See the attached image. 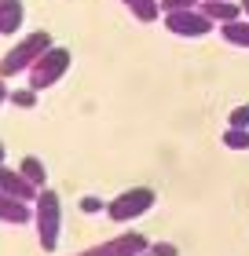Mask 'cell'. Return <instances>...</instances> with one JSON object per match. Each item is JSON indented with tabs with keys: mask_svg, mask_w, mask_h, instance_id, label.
<instances>
[{
	"mask_svg": "<svg viewBox=\"0 0 249 256\" xmlns=\"http://www.w3.org/2000/svg\"><path fill=\"white\" fill-rule=\"evenodd\" d=\"M143 256H150V252H143Z\"/></svg>",
	"mask_w": 249,
	"mask_h": 256,
	"instance_id": "23",
	"label": "cell"
},
{
	"mask_svg": "<svg viewBox=\"0 0 249 256\" xmlns=\"http://www.w3.org/2000/svg\"><path fill=\"white\" fill-rule=\"evenodd\" d=\"M198 11L212 22V26H227V22L242 18V4H231V0H201Z\"/></svg>",
	"mask_w": 249,
	"mask_h": 256,
	"instance_id": "8",
	"label": "cell"
},
{
	"mask_svg": "<svg viewBox=\"0 0 249 256\" xmlns=\"http://www.w3.org/2000/svg\"><path fill=\"white\" fill-rule=\"evenodd\" d=\"M19 172H22V176H26L37 190H44V183H48V168H44V161H41V158H22Z\"/></svg>",
	"mask_w": 249,
	"mask_h": 256,
	"instance_id": "13",
	"label": "cell"
},
{
	"mask_svg": "<svg viewBox=\"0 0 249 256\" xmlns=\"http://www.w3.org/2000/svg\"><path fill=\"white\" fill-rule=\"evenodd\" d=\"M0 194H8V198H15V202H26V205H33L37 202V187L22 176L19 168H8V165H0Z\"/></svg>",
	"mask_w": 249,
	"mask_h": 256,
	"instance_id": "7",
	"label": "cell"
},
{
	"mask_svg": "<svg viewBox=\"0 0 249 256\" xmlns=\"http://www.w3.org/2000/svg\"><path fill=\"white\" fill-rule=\"evenodd\" d=\"M201 0H161V15H172V11H191Z\"/></svg>",
	"mask_w": 249,
	"mask_h": 256,
	"instance_id": "16",
	"label": "cell"
},
{
	"mask_svg": "<svg viewBox=\"0 0 249 256\" xmlns=\"http://www.w3.org/2000/svg\"><path fill=\"white\" fill-rule=\"evenodd\" d=\"M0 165H4V143H0Z\"/></svg>",
	"mask_w": 249,
	"mask_h": 256,
	"instance_id": "22",
	"label": "cell"
},
{
	"mask_svg": "<svg viewBox=\"0 0 249 256\" xmlns=\"http://www.w3.org/2000/svg\"><path fill=\"white\" fill-rule=\"evenodd\" d=\"M154 202H158V194L150 187H132V190H121L114 202H106V216H110L114 224H128V220L147 216L154 208Z\"/></svg>",
	"mask_w": 249,
	"mask_h": 256,
	"instance_id": "4",
	"label": "cell"
},
{
	"mask_svg": "<svg viewBox=\"0 0 249 256\" xmlns=\"http://www.w3.org/2000/svg\"><path fill=\"white\" fill-rule=\"evenodd\" d=\"M227 128H249V102H245V106H234V110H231Z\"/></svg>",
	"mask_w": 249,
	"mask_h": 256,
	"instance_id": "17",
	"label": "cell"
},
{
	"mask_svg": "<svg viewBox=\"0 0 249 256\" xmlns=\"http://www.w3.org/2000/svg\"><path fill=\"white\" fill-rule=\"evenodd\" d=\"M220 37L227 40L231 48H249V18H238V22L220 26Z\"/></svg>",
	"mask_w": 249,
	"mask_h": 256,
	"instance_id": "12",
	"label": "cell"
},
{
	"mask_svg": "<svg viewBox=\"0 0 249 256\" xmlns=\"http://www.w3.org/2000/svg\"><path fill=\"white\" fill-rule=\"evenodd\" d=\"M150 256H180V249H176L172 242H154V246H150Z\"/></svg>",
	"mask_w": 249,
	"mask_h": 256,
	"instance_id": "19",
	"label": "cell"
},
{
	"mask_svg": "<svg viewBox=\"0 0 249 256\" xmlns=\"http://www.w3.org/2000/svg\"><path fill=\"white\" fill-rule=\"evenodd\" d=\"M52 33L48 30H37L30 37H22L19 44H11V52L0 59V77H15V74H30V66L41 59L44 52L52 48Z\"/></svg>",
	"mask_w": 249,
	"mask_h": 256,
	"instance_id": "2",
	"label": "cell"
},
{
	"mask_svg": "<svg viewBox=\"0 0 249 256\" xmlns=\"http://www.w3.org/2000/svg\"><path fill=\"white\" fill-rule=\"evenodd\" d=\"M121 4L128 8V15H132L136 22H158V15H161L158 0H121Z\"/></svg>",
	"mask_w": 249,
	"mask_h": 256,
	"instance_id": "11",
	"label": "cell"
},
{
	"mask_svg": "<svg viewBox=\"0 0 249 256\" xmlns=\"http://www.w3.org/2000/svg\"><path fill=\"white\" fill-rule=\"evenodd\" d=\"M33 227H37V242L44 252H55L59 249V234H63V202L59 194L44 187L33 202Z\"/></svg>",
	"mask_w": 249,
	"mask_h": 256,
	"instance_id": "1",
	"label": "cell"
},
{
	"mask_svg": "<svg viewBox=\"0 0 249 256\" xmlns=\"http://www.w3.org/2000/svg\"><path fill=\"white\" fill-rule=\"evenodd\" d=\"M11 106H19V110H33V106H37V92H33V88H19V92H11Z\"/></svg>",
	"mask_w": 249,
	"mask_h": 256,
	"instance_id": "15",
	"label": "cell"
},
{
	"mask_svg": "<svg viewBox=\"0 0 249 256\" xmlns=\"http://www.w3.org/2000/svg\"><path fill=\"white\" fill-rule=\"evenodd\" d=\"M22 18H26V4L22 0H0V33L4 37L22 30Z\"/></svg>",
	"mask_w": 249,
	"mask_h": 256,
	"instance_id": "10",
	"label": "cell"
},
{
	"mask_svg": "<svg viewBox=\"0 0 249 256\" xmlns=\"http://www.w3.org/2000/svg\"><path fill=\"white\" fill-rule=\"evenodd\" d=\"M11 96V92H8V84H4V77H0V106H4V99Z\"/></svg>",
	"mask_w": 249,
	"mask_h": 256,
	"instance_id": "20",
	"label": "cell"
},
{
	"mask_svg": "<svg viewBox=\"0 0 249 256\" xmlns=\"http://www.w3.org/2000/svg\"><path fill=\"white\" fill-rule=\"evenodd\" d=\"M158 4H161V0H158Z\"/></svg>",
	"mask_w": 249,
	"mask_h": 256,
	"instance_id": "24",
	"label": "cell"
},
{
	"mask_svg": "<svg viewBox=\"0 0 249 256\" xmlns=\"http://www.w3.org/2000/svg\"><path fill=\"white\" fill-rule=\"evenodd\" d=\"M165 30L176 33V37H205V33H212V22L201 15L198 8L191 11H172V15H165Z\"/></svg>",
	"mask_w": 249,
	"mask_h": 256,
	"instance_id": "6",
	"label": "cell"
},
{
	"mask_svg": "<svg viewBox=\"0 0 249 256\" xmlns=\"http://www.w3.org/2000/svg\"><path fill=\"white\" fill-rule=\"evenodd\" d=\"M70 62H74V59H70V48H63V44H52V48L30 66V88H33V92L55 88L59 80L70 74Z\"/></svg>",
	"mask_w": 249,
	"mask_h": 256,
	"instance_id": "3",
	"label": "cell"
},
{
	"mask_svg": "<svg viewBox=\"0 0 249 256\" xmlns=\"http://www.w3.org/2000/svg\"><path fill=\"white\" fill-rule=\"evenodd\" d=\"M223 146L227 150H249V128H227L223 132Z\"/></svg>",
	"mask_w": 249,
	"mask_h": 256,
	"instance_id": "14",
	"label": "cell"
},
{
	"mask_svg": "<svg viewBox=\"0 0 249 256\" xmlns=\"http://www.w3.org/2000/svg\"><path fill=\"white\" fill-rule=\"evenodd\" d=\"M33 220V205L26 202H15V198L0 194V224H11V227H22Z\"/></svg>",
	"mask_w": 249,
	"mask_h": 256,
	"instance_id": "9",
	"label": "cell"
},
{
	"mask_svg": "<svg viewBox=\"0 0 249 256\" xmlns=\"http://www.w3.org/2000/svg\"><path fill=\"white\" fill-rule=\"evenodd\" d=\"M99 208H106V202H99V198H92V194H85L81 198V212H88V216H96Z\"/></svg>",
	"mask_w": 249,
	"mask_h": 256,
	"instance_id": "18",
	"label": "cell"
},
{
	"mask_svg": "<svg viewBox=\"0 0 249 256\" xmlns=\"http://www.w3.org/2000/svg\"><path fill=\"white\" fill-rule=\"evenodd\" d=\"M242 4V18H249V0H238Z\"/></svg>",
	"mask_w": 249,
	"mask_h": 256,
	"instance_id": "21",
	"label": "cell"
},
{
	"mask_svg": "<svg viewBox=\"0 0 249 256\" xmlns=\"http://www.w3.org/2000/svg\"><path fill=\"white\" fill-rule=\"evenodd\" d=\"M150 252V242L136 230H125V234H114V238H103L99 246H92L77 256H143Z\"/></svg>",
	"mask_w": 249,
	"mask_h": 256,
	"instance_id": "5",
	"label": "cell"
}]
</instances>
